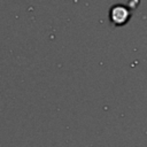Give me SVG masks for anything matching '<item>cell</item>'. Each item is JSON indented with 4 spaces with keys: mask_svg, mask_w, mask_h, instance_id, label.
<instances>
[{
    "mask_svg": "<svg viewBox=\"0 0 147 147\" xmlns=\"http://www.w3.org/2000/svg\"><path fill=\"white\" fill-rule=\"evenodd\" d=\"M129 17H130V14H129L127 9L119 5L113 7V9L110 11V18L117 25L125 24V22L129 20Z\"/></svg>",
    "mask_w": 147,
    "mask_h": 147,
    "instance_id": "6da1fadb",
    "label": "cell"
}]
</instances>
